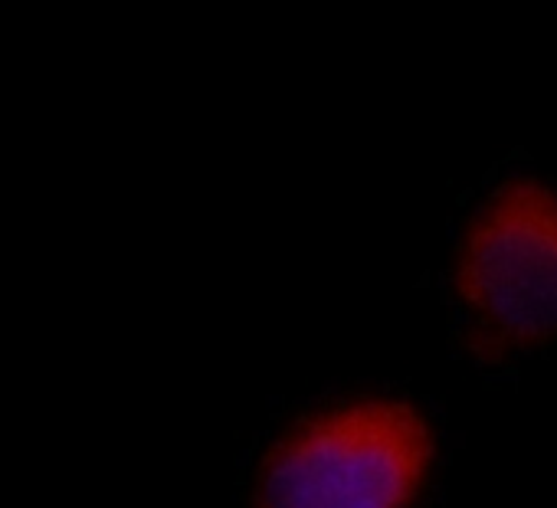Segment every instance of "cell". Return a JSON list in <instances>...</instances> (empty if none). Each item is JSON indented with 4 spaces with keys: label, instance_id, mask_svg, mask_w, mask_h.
<instances>
[{
    "label": "cell",
    "instance_id": "1",
    "mask_svg": "<svg viewBox=\"0 0 557 508\" xmlns=\"http://www.w3.org/2000/svg\"><path fill=\"white\" fill-rule=\"evenodd\" d=\"M436 459L420 407L351 397L289 423L256 462L252 508H413Z\"/></svg>",
    "mask_w": 557,
    "mask_h": 508
},
{
    "label": "cell",
    "instance_id": "2",
    "mask_svg": "<svg viewBox=\"0 0 557 508\" xmlns=\"http://www.w3.org/2000/svg\"><path fill=\"white\" fill-rule=\"evenodd\" d=\"M453 299L472 355L502 361L557 338V190L537 177L498 184L466 223Z\"/></svg>",
    "mask_w": 557,
    "mask_h": 508
}]
</instances>
